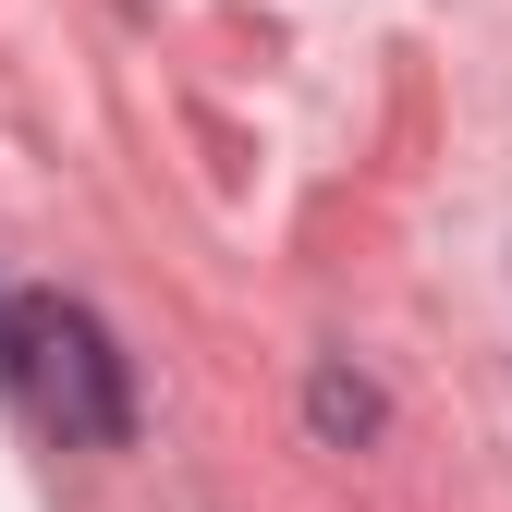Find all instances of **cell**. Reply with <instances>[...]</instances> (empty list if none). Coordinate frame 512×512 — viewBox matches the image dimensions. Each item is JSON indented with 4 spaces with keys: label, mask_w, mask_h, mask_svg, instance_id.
Listing matches in <instances>:
<instances>
[{
    "label": "cell",
    "mask_w": 512,
    "mask_h": 512,
    "mask_svg": "<svg viewBox=\"0 0 512 512\" xmlns=\"http://www.w3.org/2000/svg\"><path fill=\"white\" fill-rule=\"evenodd\" d=\"M13 391L61 427V439H110L135 427V391H122V354H110V330L86 305H61V293H37V305H13Z\"/></svg>",
    "instance_id": "cell-1"
},
{
    "label": "cell",
    "mask_w": 512,
    "mask_h": 512,
    "mask_svg": "<svg viewBox=\"0 0 512 512\" xmlns=\"http://www.w3.org/2000/svg\"><path fill=\"white\" fill-rule=\"evenodd\" d=\"M317 427H330V439H366V427H378V391H354V378H317Z\"/></svg>",
    "instance_id": "cell-2"
},
{
    "label": "cell",
    "mask_w": 512,
    "mask_h": 512,
    "mask_svg": "<svg viewBox=\"0 0 512 512\" xmlns=\"http://www.w3.org/2000/svg\"><path fill=\"white\" fill-rule=\"evenodd\" d=\"M0 378H13V305H0Z\"/></svg>",
    "instance_id": "cell-3"
}]
</instances>
